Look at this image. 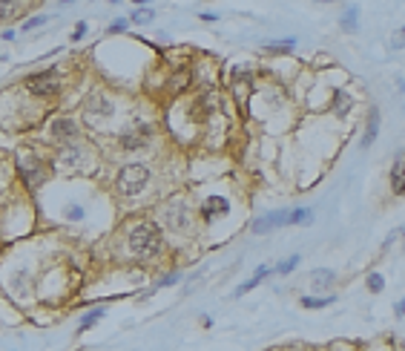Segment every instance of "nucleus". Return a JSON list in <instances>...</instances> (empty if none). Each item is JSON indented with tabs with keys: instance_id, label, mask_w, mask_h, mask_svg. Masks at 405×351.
<instances>
[{
	"instance_id": "obj_1",
	"label": "nucleus",
	"mask_w": 405,
	"mask_h": 351,
	"mask_svg": "<svg viewBox=\"0 0 405 351\" xmlns=\"http://www.w3.org/2000/svg\"><path fill=\"white\" fill-rule=\"evenodd\" d=\"M130 251L135 256H155L161 251V227L155 222H141L130 230Z\"/></svg>"
},
{
	"instance_id": "obj_2",
	"label": "nucleus",
	"mask_w": 405,
	"mask_h": 351,
	"mask_svg": "<svg viewBox=\"0 0 405 351\" xmlns=\"http://www.w3.org/2000/svg\"><path fill=\"white\" fill-rule=\"evenodd\" d=\"M147 181H150V170L141 167V164H127V167L118 173V190H121L124 196L141 193V190L147 187Z\"/></svg>"
},
{
	"instance_id": "obj_3",
	"label": "nucleus",
	"mask_w": 405,
	"mask_h": 351,
	"mask_svg": "<svg viewBox=\"0 0 405 351\" xmlns=\"http://www.w3.org/2000/svg\"><path fill=\"white\" fill-rule=\"evenodd\" d=\"M26 87L29 92H35V95H52L58 90V84H55V75L44 72V75H29L26 78Z\"/></svg>"
},
{
	"instance_id": "obj_4",
	"label": "nucleus",
	"mask_w": 405,
	"mask_h": 351,
	"mask_svg": "<svg viewBox=\"0 0 405 351\" xmlns=\"http://www.w3.org/2000/svg\"><path fill=\"white\" fill-rule=\"evenodd\" d=\"M288 216H291V210L267 213V216H262L259 222H253V233H267V230H273V227H279V225H288Z\"/></svg>"
},
{
	"instance_id": "obj_5",
	"label": "nucleus",
	"mask_w": 405,
	"mask_h": 351,
	"mask_svg": "<svg viewBox=\"0 0 405 351\" xmlns=\"http://www.w3.org/2000/svg\"><path fill=\"white\" fill-rule=\"evenodd\" d=\"M20 173H23V181H29V187H37L44 181V167L32 159V155H20Z\"/></svg>"
},
{
	"instance_id": "obj_6",
	"label": "nucleus",
	"mask_w": 405,
	"mask_h": 351,
	"mask_svg": "<svg viewBox=\"0 0 405 351\" xmlns=\"http://www.w3.org/2000/svg\"><path fill=\"white\" fill-rule=\"evenodd\" d=\"M52 135L61 141H72L78 135V124L72 118H58V121H52Z\"/></svg>"
},
{
	"instance_id": "obj_7",
	"label": "nucleus",
	"mask_w": 405,
	"mask_h": 351,
	"mask_svg": "<svg viewBox=\"0 0 405 351\" xmlns=\"http://www.w3.org/2000/svg\"><path fill=\"white\" fill-rule=\"evenodd\" d=\"M204 219H213V216H224L230 210V205H227V199H221V196H213V199H207L204 202Z\"/></svg>"
},
{
	"instance_id": "obj_8",
	"label": "nucleus",
	"mask_w": 405,
	"mask_h": 351,
	"mask_svg": "<svg viewBox=\"0 0 405 351\" xmlns=\"http://www.w3.org/2000/svg\"><path fill=\"white\" fill-rule=\"evenodd\" d=\"M391 184H394V193H405V153L391 167Z\"/></svg>"
},
{
	"instance_id": "obj_9",
	"label": "nucleus",
	"mask_w": 405,
	"mask_h": 351,
	"mask_svg": "<svg viewBox=\"0 0 405 351\" xmlns=\"http://www.w3.org/2000/svg\"><path fill=\"white\" fill-rule=\"evenodd\" d=\"M147 135H150V127H135V135H124L121 144L127 147V150H135V147H141L144 141H147Z\"/></svg>"
},
{
	"instance_id": "obj_10",
	"label": "nucleus",
	"mask_w": 405,
	"mask_h": 351,
	"mask_svg": "<svg viewBox=\"0 0 405 351\" xmlns=\"http://www.w3.org/2000/svg\"><path fill=\"white\" fill-rule=\"evenodd\" d=\"M167 213H170V219H173V227H178V230H181V227L190 222V213H187V207L181 205V202H176V205L170 207Z\"/></svg>"
},
{
	"instance_id": "obj_11",
	"label": "nucleus",
	"mask_w": 405,
	"mask_h": 351,
	"mask_svg": "<svg viewBox=\"0 0 405 351\" xmlns=\"http://www.w3.org/2000/svg\"><path fill=\"white\" fill-rule=\"evenodd\" d=\"M334 112L336 115H348L351 112V95L348 92H342V90L334 92Z\"/></svg>"
},
{
	"instance_id": "obj_12",
	"label": "nucleus",
	"mask_w": 405,
	"mask_h": 351,
	"mask_svg": "<svg viewBox=\"0 0 405 351\" xmlns=\"http://www.w3.org/2000/svg\"><path fill=\"white\" fill-rule=\"evenodd\" d=\"M267 274H270V268H259V270H256V277H250V279H247V282H245V285H238L236 297H245L247 291H253L256 285H259V282H262V279L267 277Z\"/></svg>"
},
{
	"instance_id": "obj_13",
	"label": "nucleus",
	"mask_w": 405,
	"mask_h": 351,
	"mask_svg": "<svg viewBox=\"0 0 405 351\" xmlns=\"http://www.w3.org/2000/svg\"><path fill=\"white\" fill-rule=\"evenodd\" d=\"M377 130H379V112L377 109H371V121H368V133L362 138V147H371L377 141Z\"/></svg>"
},
{
	"instance_id": "obj_14",
	"label": "nucleus",
	"mask_w": 405,
	"mask_h": 351,
	"mask_svg": "<svg viewBox=\"0 0 405 351\" xmlns=\"http://www.w3.org/2000/svg\"><path fill=\"white\" fill-rule=\"evenodd\" d=\"M356 15H359V9H356V6H348V9L342 12V29L356 32Z\"/></svg>"
},
{
	"instance_id": "obj_15",
	"label": "nucleus",
	"mask_w": 405,
	"mask_h": 351,
	"mask_svg": "<svg viewBox=\"0 0 405 351\" xmlns=\"http://www.w3.org/2000/svg\"><path fill=\"white\" fill-rule=\"evenodd\" d=\"M331 282H334V274H331V270H313V288L316 291L328 288Z\"/></svg>"
},
{
	"instance_id": "obj_16",
	"label": "nucleus",
	"mask_w": 405,
	"mask_h": 351,
	"mask_svg": "<svg viewBox=\"0 0 405 351\" xmlns=\"http://www.w3.org/2000/svg\"><path fill=\"white\" fill-rule=\"evenodd\" d=\"M310 219H313L310 210H293L288 216V225H310Z\"/></svg>"
},
{
	"instance_id": "obj_17",
	"label": "nucleus",
	"mask_w": 405,
	"mask_h": 351,
	"mask_svg": "<svg viewBox=\"0 0 405 351\" xmlns=\"http://www.w3.org/2000/svg\"><path fill=\"white\" fill-rule=\"evenodd\" d=\"M334 302V297H302V305L305 308H325Z\"/></svg>"
},
{
	"instance_id": "obj_18",
	"label": "nucleus",
	"mask_w": 405,
	"mask_h": 351,
	"mask_svg": "<svg viewBox=\"0 0 405 351\" xmlns=\"http://www.w3.org/2000/svg\"><path fill=\"white\" fill-rule=\"evenodd\" d=\"M293 46H296V41L288 37V41H279V44H267L264 49H267V52H291Z\"/></svg>"
},
{
	"instance_id": "obj_19",
	"label": "nucleus",
	"mask_w": 405,
	"mask_h": 351,
	"mask_svg": "<svg viewBox=\"0 0 405 351\" xmlns=\"http://www.w3.org/2000/svg\"><path fill=\"white\" fill-rule=\"evenodd\" d=\"M15 12H18L15 0H0V18H15Z\"/></svg>"
},
{
	"instance_id": "obj_20",
	"label": "nucleus",
	"mask_w": 405,
	"mask_h": 351,
	"mask_svg": "<svg viewBox=\"0 0 405 351\" xmlns=\"http://www.w3.org/2000/svg\"><path fill=\"white\" fill-rule=\"evenodd\" d=\"M89 109H98L101 115H109V112H112V107H109L104 98H89Z\"/></svg>"
},
{
	"instance_id": "obj_21",
	"label": "nucleus",
	"mask_w": 405,
	"mask_h": 351,
	"mask_svg": "<svg viewBox=\"0 0 405 351\" xmlns=\"http://www.w3.org/2000/svg\"><path fill=\"white\" fill-rule=\"evenodd\" d=\"M368 288L374 291V294H377V291L385 288V279L379 277V274H371V277H368Z\"/></svg>"
},
{
	"instance_id": "obj_22",
	"label": "nucleus",
	"mask_w": 405,
	"mask_h": 351,
	"mask_svg": "<svg viewBox=\"0 0 405 351\" xmlns=\"http://www.w3.org/2000/svg\"><path fill=\"white\" fill-rule=\"evenodd\" d=\"M296 265H299V256H291V259H285V262H279V274H291L293 268H296Z\"/></svg>"
},
{
	"instance_id": "obj_23",
	"label": "nucleus",
	"mask_w": 405,
	"mask_h": 351,
	"mask_svg": "<svg viewBox=\"0 0 405 351\" xmlns=\"http://www.w3.org/2000/svg\"><path fill=\"white\" fill-rule=\"evenodd\" d=\"M101 314H104V311H101V308H95L92 314H87L84 320H80V328H89L92 323H98V320H101Z\"/></svg>"
},
{
	"instance_id": "obj_24",
	"label": "nucleus",
	"mask_w": 405,
	"mask_h": 351,
	"mask_svg": "<svg viewBox=\"0 0 405 351\" xmlns=\"http://www.w3.org/2000/svg\"><path fill=\"white\" fill-rule=\"evenodd\" d=\"M391 46H394V49H402V46H405V26L399 29V32H394V37H391Z\"/></svg>"
},
{
	"instance_id": "obj_25",
	"label": "nucleus",
	"mask_w": 405,
	"mask_h": 351,
	"mask_svg": "<svg viewBox=\"0 0 405 351\" xmlns=\"http://www.w3.org/2000/svg\"><path fill=\"white\" fill-rule=\"evenodd\" d=\"M152 20V12H147V9H141V12H135L132 15V23H150Z\"/></svg>"
},
{
	"instance_id": "obj_26",
	"label": "nucleus",
	"mask_w": 405,
	"mask_h": 351,
	"mask_svg": "<svg viewBox=\"0 0 405 351\" xmlns=\"http://www.w3.org/2000/svg\"><path fill=\"white\" fill-rule=\"evenodd\" d=\"M66 219H75V222H78V219H84V210H80V207H66Z\"/></svg>"
},
{
	"instance_id": "obj_27",
	"label": "nucleus",
	"mask_w": 405,
	"mask_h": 351,
	"mask_svg": "<svg viewBox=\"0 0 405 351\" xmlns=\"http://www.w3.org/2000/svg\"><path fill=\"white\" fill-rule=\"evenodd\" d=\"M84 35H87V23H78V26H75V32H72V41H80Z\"/></svg>"
},
{
	"instance_id": "obj_28",
	"label": "nucleus",
	"mask_w": 405,
	"mask_h": 351,
	"mask_svg": "<svg viewBox=\"0 0 405 351\" xmlns=\"http://www.w3.org/2000/svg\"><path fill=\"white\" fill-rule=\"evenodd\" d=\"M40 23H46V18L40 15V18H32V20H26L23 23V29H35V26H40Z\"/></svg>"
},
{
	"instance_id": "obj_29",
	"label": "nucleus",
	"mask_w": 405,
	"mask_h": 351,
	"mask_svg": "<svg viewBox=\"0 0 405 351\" xmlns=\"http://www.w3.org/2000/svg\"><path fill=\"white\" fill-rule=\"evenodd\" d=\"M127 29V20H115L112 26H109V32H124Z\"/></svg>"
},
{
	"instance_id": "obj_30",
	"label": "nucleus",
	"mask_w": 405,
	"mask_h": 351,
	"mask_svg": "<svg viewBox=\"0 0 405 351\" xmlns=\"http://www.w3.org/2000/svg\"><path fill=\"white\" fill-rule=\"evenodd\" d=\"M176 279H178L176 274H170V277H164V279H161V288H164V285H173V282H176Z\"/></svg>"
},
{
	"instance_id": "obj_31",
	"label": "nucleus",
	"mask_w": 405,
	"mask_h": 351,
	"mask_svg": "<svg viewBox=\"0 0 405 351\" xmlns=\"http://www.w3.org/2000/svg\"><path fill=\"white\" fill-rule=\"evenodd\" d=\"M396 314H405V299L399 302V305H396Z\"/></svg>"
},
{
	"instance_id": "obj_32",
	"label": "nucleus",
	"mask_w": 405,
	"mask_h": 351,
	"mask_svg": "<svg viewBox=\"0 0 405 351\" xmlns=\"http://www.w3.org/2000/svg\"><path fill=\"white\" fill-rule=\"evenodd\" d=\"M316 3H334V0H316Z\"/></svg>"
},
{
	"instance_id": "obj_33",
	"label": "nucleus",
	"mask_w": 405,
	"mask_h": 351,
	"mask_svg": "<svg viewBox=\"0 0 405 351\" xmlns=\"http://www.w3.org/2000/svg\"><path fill=\"white\" fill-rule=\"evenodd\" d=\"M135 3H147V0H135Z\"/></svg>"
},
{
	"instance_id": "obj_34",
	"label": "nucleus",
	"mask_w": 405,
	"mask_h": 351,
	"mask_svg": "<svg viewBox=\"0 0 405 351\" xmlns=\"http://www.w3.org/2000/svg\"><path fill=\"white\" fill-rule=\"evenodd\" d=\"M63 3H72V0H63Z\"/></svg>"
},
{
	"instance_id": "obj_35",
	"label": "nucleus",
	"mask_w": 405,
	"mask_h": 351,
	"mask_svg": "<svg viewBox=\"0 0 405 351\" xmlns=\"http://www.w3.org/2000/svg\"><path fill=\"white\" fill-rule=\"evenodd\" d=\"M0 61H6V58H0Z\"/></svg>"
}]
</instances>
